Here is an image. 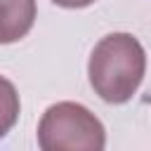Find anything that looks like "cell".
<instances>
[{"label": "cell", "mask_w": 151, "mask_h": 151, "mask_svg": "<svg viewBox=\"0 0 151 151\" xmlns=\"http://www.w3.org/2000/svg\"><path fill=\"white\" fill-rule=\"evenodd\" d=\"M38 17L35 0H0V45L28 35Z\"/></svg>", "instance_id": "3957f363"}, {"label": "cell", "mask_w": 151, "mask_h": 151, "mask_svg": "<svg viewBox=\"0 0 151 151\" xmlns=\"http://www.w3.org/2000/svg\"><path fill=\"white\" fill-rule=\"evenodd\" d=\"M19 111H21V101L14 83L0 76V139L17 125Z\"/></svg>", "instance_id": "277c9868"}, {"label": "cell", "mask_w": 151, "mask_h": 151, "mask_svg": "<svg viewBox=\"0 0 151 151\" xmlns=\"http://www.w3.org/2000/svg\"><path fill=\"white\" fill-rule=\"evenodd\" d=\"M146 73V52L132 33L104 35L87 61L94 94L106 104H125L134 97Z\"/></svg>", "instance_id": "6da1fadb"}, {"label": "cell", "mask_w": 151, "mask_h": 151, "mask_svg": "<svg viewBox=\"0 0 151 151\" xmlns=\"http://www.w3.org/2000/svg\"><path fill=\"white\" fill-rule=\"evenodd\" d=\"M52 2L59 7H66V9H83V7H90L94 0H52Z\"/></svg>", "instance_id": "5b68a950"}, {"label": "cell", "mask_w": 151, "mask_h": 151, "mask_svg": "<svg viewBox=\"0 0 151 151\" xmlns=\"http://www.w3.org/2000/svg\"><path fill=\"white\" fill-rule=\"evenodd\" d=\"M35 137L42 151H101L106 146L101 120L78 101H57L47 106Z\"/></svg>", "instance_id": "7a4b0ae2"}]
</instances>
